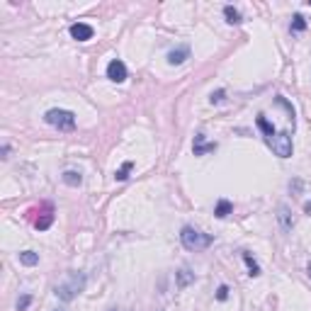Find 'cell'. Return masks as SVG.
Masks as SVG:
<instances>
[{"label": "cell", "instance_id": "obj_20", "mask_svg": "<svg viewBox=\"0 0 311 311\" xmlns=\"http://www.w3.org/2000/svg\"><path fill=\"white\" fill-rule=\"evenodd\" d=\"M51 222H54V217H51V214H46V217H42V219L37 222V229H39V231H44V229L51 226Z\"/></svg>", "mask_w": 311, "mask_h": 311}, {"label": "cell", "instance_id": "obj_23", "mask_svg": "<svg viewBox=\"0 0 311 311\" xmlns=\"http://www.w3.org/2000/svg\"><path fill=\"white\" fill-rule=\"evenodd\" d=\"M289 190H294V192H302V180H294V182H289Z\"/></svg>", "mask_w": 311, "mask_h": 311}, {"label": "cell", "instance_id": "obj_6", "mask_svg": "<svg viewBox=\"0 0 311 311\" xmlns=\"http://www.w3.org/2000/svg\"><path fill=\"white\" fill-rule=\"evenodd\" d=\"M92 34H95V29H92L90 24H85V22L71 24V37L78 39V42H88V39H92Z\"/></svg>", "mask_w": 311, "mask_h": 311}, {"label": "cell", "instance_id": "obj_26", "mask_svg": "<svg viewBox=\"0 0 311 311\" xmlns=\"http://www.w3.org/2000/svg\"><path fill=\"white\" fill-rule=\"evenodd\" d=\"M307 270H309V277H311V263H309V267H307Z\"/></svg>", "mask_w": 311, "mask_h": 311}, {"label": "cell", "instance_id": "obj_11", "mask_svg": "<svg viewBox=\"0 0 311 311\" xmlns=\"http://www.w3.org/2000/svg\"><path fill=\"white\" fill-rule=\"evenodd\" d=\"M231 212H233V204H231L229 200H219V202H217V207H214V217H217V219L229 217Z\"/></svg>", "mask_w": 311, "mask_h": 311}, {"label": "cell", "instance_id": "obj_22", "mask_svg": "<svg viewBox=\"0 0 311 311\" xmlns=\"http://www.w3.org/2000/svg\"><path fill=\"white\" fill-rule=\"evenodd\" d=\"M217 299H219V302H226V299H229V287H226V285H222V287L217 289Z\"/></svg>", "mask_w": 311, "mask_h": 311}, {"label": "cell", "instance_id": "obj_3", "mask_svg": "<svg viewBox=\"0 0 311 311\" xmlns=\"http://www.w3.org/2000/svg\"><path fill=\"white\" fill-rule=\"evenodd\" d=\"M46 124L56 127L59 132H73L76 129V114L71 110H61V107H54L44 114Z\"/></svg>", "mask_w": 311, "mask_h": 311}, {"label": "cell", "instance_id": "obj_14", "mask_svg": "<svg viewBox=\"0 0 311 311\" xmlns=\"http://www.w3.org/2000/svg\"><path fill=\"white\" fill-rule=\"evenodd\" d=\"M61 180H64V182H66L68 187H78V185H80V182H83V175H80V173H78V170H66V173H64V175H61Z\"/></svg>", "mask_w": 311, "mask_h": 311}, {"label": "cell", "instance_id": "obj_13", "mask_svg": "<svg viewBox=\"0 0 311 311\" xmlns=\"http://www.w3.org/2000/svg\"><path fill=\"white\" fill-rule=\"evenodd\" d=\"M255 124H258V129H260V132L265 134V141H267V139H272V136H275V127H272V124L267 122V119L263 117V114H258Z\"/></svg>", "mask_w": 311, "mask_h": 311}, {"label": "cell", "instance_id": "obj_8", "mask_svg": "<svg viewBox=\"0 0 311 311\" xmlns=\"http://www.w3.org/2000/svg\"><path fill=\"white\" fill-rule=\"evenodd\" d=\"M187 59H190V46L187 44H180L178 49L168 51V64H170V66H180V64H185Z\"/></svg>", "mask_w": 311, "mask_h": 311}, {"label": "cell", "instance_id": "obj_19", "mask_svg": "<svg viewBox=\"0 0 311 311\" xmlns=\"http://www.w3.org/2000/svg\"><path fill=\"white\" fill-rule=\"evenodd\" d=\"M29 304H32V294H22V297L17 299V311H27Z\"/></svg>", "mask_w": 311, "mask_h": 311}, {"label": "cell", "instance_id": "obj_24", "mask_svg": "<svg viewBox=\"0 0 311 311\" xmlns=\"http://www.w3.org/2000/svg\"><path fill=\"white\" fill-rule=\"evenodd\" d=\"M2 158H10V146H7V144L2 146Z\"/></svg>", "mask_w": 311, "mask_h": 311}, {"label": "cell", "instance_id": "obj_21", "mask_svg": "<svg viewBox=\"0 0 311 311\" xmlns=\"http://www.w3.org/2000/svg\"><path fill=\"white\" fill-rule=\"evenodd\" d=\"M224 97H226V90H217V92H212V97H209V102L212 105H219Z\"/></svg>", "mask_w": 311, "mask_h": 311}, {"label": "cell", "instance_id": "obj_5", "mask_svg": "<svg viewBox=\"0 0 311 311\" xmlns=\"http://www.w3.org/2000/svg\"><path fill=\"white\" fill-rule=\"evenodd\" d=\"M107 78H110L112 83H124L127 80V66H124V61L112 59L110 64H107Z\"/></svg>", "mask_w": 311, "mask_h": 311}, {"label": "cell", "instance_id": "obj_25", "mask_svg": "<svg viewBox=\"0 0 311 311\" xmlns=\"http://www.w3.org/2000/svg\"><path fill=\"white\" fill-rule=\"evenodd\" d=\"M304 214H309V217H311V202H307V204H304Z\"/></svg>", "mask_w": 311, "mask_h": 311}, {"label": "cell", "instance_id": "obj_12", "mask_svg": "<svg viewBox=\"0 0 311 311\" xmlns=\"http://www.w3.org/2000/svg\"><path fill=\"white\" fill-rule=\"evenodd\" d=\"M224 17H226V22H229V24H241V22H243L241 12H238L233 5H226V7H224Z\"/></svg>", "mask_w": 311, "mask_h": 311}, {"label": "cell", "instance_id": "obj_1", "mask_svg": "<svg viewBox=\"0 0 311 311\" xmlns=\"http://www.w3.org/2000/svg\"><path fill=\"white\" fill-rule=\"evenodd\" d=\"M180 243H182L185 250L197 253V250H204V248H209V245L214 243V236H212V233H204V231L195 229V226H182V231H180Z\"/></svg>", "mask_w": 311, "mask_h": 311}, {"label": "cell", "instance_id": "obj_10", "mask_svg": "<svg viewBox=\"0 0 311 311\" xmlns=\"http://www.w3.org/2000/svg\"><path fill=\"white\" fill-rule=\"evenodd\" d=\"M192 151H195V156L212 154V151H217V144H207V141H204V136L197 134V136H195V144H192Z\"/></svg>", "mask_w": 311, "mask_h": 311}, {"label": "cell", "instance_id": "obj_16", "mask_svg": "<svg viewBox=\"0 0 311 311\" xmlns=\"http://www.w3.org/2000/svg\"><path fill=\"white\" fill-rule=\"evenodd\" d=\"M243 260H245V265H248V275H250V277H258V275H260V265L250 258V253H243Z\"/></svg>", "mask_w": 311, "mask_h": 311}, {"label": "cell", "instance_id": "obj_7", "mask_svg": "<svg viewBox=\"0 0 311 311\" xmlns=\"http://www.w3.org/2000/svg\"><path fill=\"white\" fill-rule=\"evenodd\" d=\"M277 222H280L285 233H289V231L294 229V217H292V209H289L287 204H280V207H277Z\"/></svg>", "mask_w": 311, "mask_h": 311}, {"label": "cell", "instance_id": "obj_2", "mask_svg": "<svg viewBox=\"0 0 311 311\" xmlns=\"http://www.w3.org/2000/svg\"><path fill=\"white\" fill-rule=\"evenodd\" d=\"M85 282H88V277H85V272H71L66 277V282H61V285H56V297L61 299V302H73L83 289H85Z\"/></svg>", "mask_w": 311, "mask_h": 311}, {"label": "cell", "instance_id": "obj_9", "mask_svg": "<svg viewBox=\"0 0 311 311\" xmlns=\"http://www.w3.org/2000/svg\"><path fill=\"white\" fill-rule=\"evenodd\" d=\"M192 282H195V272H192L187 265H182L178 272H175V287L185 289V287H190Z\"/></svg>", "mask_w": 311, "mask_h": 311}, {"label": "cell", "instance_id": "obj_28", "mask_svg": "<svg viewBox=\"0 0 311 311\" xmlns=\"http://www.w3.org/2000/svg\"><path fill=\"white\" fill-rule=\"evenodd\" d=\"M158 311H163V309H158Z\"/></svg>", "mask_w": 311, "mask_h": 311}, {"label": "cell", "instance_id": "obj_27", "mask_svg": "<svg viewBox=\"0 0 311 311\" xmlns=\"http://www.w3.org/2000/svg\"><path fill=\"white\" fill-rule=\"evenodd\" d=\"M309 5H311V0H309Z\"/></svg>", "mask_w": 311, "mask_h": 311}, {"label": "cell", "instance_id": "obj_17", "mask_svg": "<svg viewBox=\"0 0 311 311\" xmlns=\"http://www.w3.org/2000/svg\"><path fill=\"white\" fill-rule=\"evenodd\" d=\"M289 29H292V32H304V29H307V20H304V15H299V12H297V15L292 17Z\"/></svg>", "mask_w": 311, "mask_h": 311}, {"label": "cell", "instance_id": "obj_4", "mask_svg": "<svg viewBox=\"0 0 311 311\" xmlns=\"http://www.w3.org/2000/svg\"><path fill=\"white\" fill-rule=\"evenodd\" d=\"M267 146H270V149L275 151V156H277V158H289V156H292V151H294L289 132L275 134L272 139H267Z\"/></svg>", "mask_w": 311, "mask_h": 311}, {"label": "cell", "instance_id": "obj_15", "mask_svg": "<svg viewBox=\"0 0 311 311\" xmlns=\"http://www.w3.org/2000/svg\"><path fill=\"white\" fill-rule=\"evenodd\" d=\"M20 263L27 267H34L39 263V253H34V250H22L20 253Z\"/></svg>", "mask_w": 311, "mask_h": 311}, {"label": "cell", "instance_id": "obj_18", "mask_svg": "<svg viewBox=\"0 0 311 311\" xmlns=\"http://www.w3.org/2000/svg\"><path fill=\"white\" fill-rule=\"evenodd\" d=\"M132 168H134V163H132V160H127V163H124V165H122V168H119V170L114 173V180L124 182V180L129 178V170H132Z\"/></svg>", "mask_w": 311, "mask_h": 311}]
</instances>
